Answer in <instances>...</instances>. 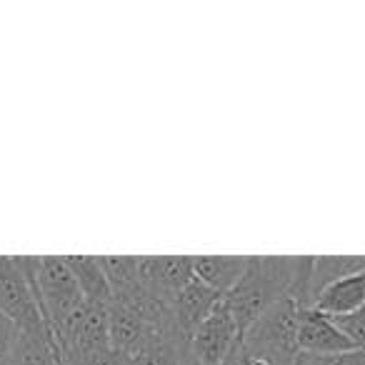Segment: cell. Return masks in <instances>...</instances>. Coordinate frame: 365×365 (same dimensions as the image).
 <instances>
[{
    "mask_svg": "<svg viewBox=\"0 0 365 365\" xmlns=\"http://www.w3.org/2000/svg\"><path fill=\"white\" fill-rule=\"evenodd\" d=\"M303 365H365V350H345L335 355H300Z\"/></svg>",
    "mask_w": 365,
    "mask_h": 365,
    "instance_id": "16",
    "label": "cell"
},
{
    "mask_svg": "<svg viewBox=\"0 0 365 365\" xmlns=\"http://www.w3.org/2000/svg\"><path fill=\"white\" fill-rule=\"evenodd\" d=\"M63 258H66L68 268L76 275L78 285L83 290V298L88 303H98V305L113 303V290L110 283H108L101 255H63Z\"/></svg>",
    "mask_w": 365,
    "mask_h": 365,
    "instance_id": "10",
    "label": "cell"
},
{
    "mask_svg": "<svg viewBox=\"0 0 365 365\" xmlns=\"http://www.w3.org/2000/svg\"><path fill=\"white\" fill-rule=\"evenodd\" d=\"M13 365H61L58 348L53 338L18 333L16 343V363Z\"/></svg>",
    "mask_w": 365,
    "mask_h": 365,
    "instance_id": "14",
    "label": "cell"
},
{
    "mask_svg": "<svg viewBox=\"0 0 365 365\" xmlns=\"http://www.w3.org/2000/svg\"><path fill=\"white\" fill-rule=\"evenodd\" d=\"M113 300L125 298L143 288L140 283V255H101Z\"/></svg>",
    "mask_w": 365,
    "mask_h": 365,
    "instance_id": "13",
    "label": "cell"
},
{
    "mask_svg": "<svg viewBox=\"0 0 365 365\" xmlns=\"http://www.w3.org/2000/svg\"><path fill=\"white\" fill-rule=\"evenodd\" d=\"M190 278H193V255H145L140 258L143 288L168 305Z\"/></svg>",
    "mask_w": 365,
    "mask_h": 365,
    "instance_id": "5",
    "label": "cell"
},
{
    "mask_svg": "<svg viewBox=\"0 0 365 365\" xmlns=\"http://www.w3.org/2000/svg\"><path fill=\"white\" fill-rule=\"evenodd\" d=\"M16 343H18V328L0 313V365L16 363Z\"/></svg>",
    "mask_w": 365,
    "mask_h": 365,
    "instance_id": "17",
    "label": "cell"
},
{
    "mask_svg": "<svg viewBox=\"0 0 365 365\" xmlns=\"http://www.w3.org/2000/svg\"><path fill=\"white\" fill-rule=\"evenodd\" d=\"M250 255H193V273L215 293L228 295L248 270Z\"/></svg>",
    "mask_w": 365,
    "mask_h": 365,
    "instance_id": "9",
    "label": "cell"
},
{
    "mask_svg": "<svg viewBox=\"0 0 365 365\" xmlns=\"http://www.w3.org/2000/svg\"><path fill=\"white\" fill-rule=\"evenodd\" d=\"M313 308H318L330 318H345V315H353L360 308H365V270L345 275V278L330 283L328 288H323L315 295Z\"/></svg>",
    "mask_w": 365,
    "mask_h": 365,
    "instance_id": "8",
    "label": "cell"
},
{
    "mask_svg": "<svg viewBox=\"0 0 365 365\" xmlns=\"http://www.w3.org/2000/svg\"><path fill=\"white\" fill-rule=\"evenodd\" d=\"M220 298H223V295L215 293L213 288H208V285L195 278V273H193V278L178 290V295L170 303V313H173V320H175L178 333L190 343L193 330L208 318L210 310L218 305Z\"/></svg>",
    "mask_w": 365,
    "mask_h": 365,
    "instance_id": "6",
    "label": "cell"
},
{
    "mask_svg": "<svg viewBox=\"0 0 365 365\" xmlns=\"http://www.w3.org/2000/svg\"><path fill=\"white\" fill-rule=\"evenodd\" d=\"M0 313L16 325L18 333L53 338L21 255H0Z\"/></svg>",
    "mask_w": 365,
    "mask_h": 365,
    "instance_id": "2",
    "label": "cell"
},
{
    "mask_svg": "<svg viewBox=\"0 0 365 365\" xmlns=\"http://www.w3.org/2000/svg\"><path fill=\"white\" fill-rule=\"evenodd\" d=\"M295 365H303V363H300V358H298V360H295Z\"/></svg>",
    "mask_w": 365,
    "mask_h": 365,
    "instance_id": "20",
    "label": "cell"
},
{
    "mask_svg": "<svg viewBox=\"0 0 365 365\" xmlns=\"http://www.w3.org/2000/svg\"><path fill=\"white\" fill-rule=\"evenodd\" d=\"M23 265L31 278L43 320L48 323V330L56 340L58 330L86 303L81 285L63 255H26Z\"/></svg>",
    "mask_w": 365,
    "mask_h": 365,
    "instance_id": "1",
    "label": "cell"
},
{
    "mask_svg": "<svg viewBox=\"0 0 365 365\" xmlns=\"http://www.w3.org/2000/svg\"><path fill=\"white\" fill-rule=\"evenodd\" d=\"M61 365H130V358L123 355L120 350H115L113 345L101 350H93L86 355H71V358H63Z\"/></svg>",
    "mask_w": 365,
    "mask_h": 365,
    "instance_id": "15",
    "label": "cell"
},
{
    "mask_svg": "<svg viewBox=\"0 0 365 365\" xmlns=\"http://www.w3.org/2000/svg\"><path fill=\"white\" fill-rule=\"evenodd\" d=\"M153 333H160V330L153 328L130 305L118 303V300L108 305V338L113 348L120 350L123 355L133 358Z\"/></svg>",
    "mask_w": 365,
    "mask_h": 365,
    "instance_id": "7",
    "label": "cell"
},
{
    "mask_svg": "<svg viewBox=\"0 0 365 365\" xmlns=\"http://www.w3.org/2000/svg\"><path fill=\"white\" fill-rule=\"evenodd\" d=\"M335 320L343 328V333L350 338V343L358 350H365V308H360L353 315H345V318H335Z\"/></svg>",
    "mask_w": 365,
    "mask_h": 365,
    "instance_id": "18",
    "label": "cell"
},
{
    "mask_svg": "<svg viewBox=\"0 0 365 365\" xmlns=\"http://www.w3.org/2000/svg\"><path fill=\"white\" fill-rule=\"evenodd\" d=\"M130 365H190L188 340L178 333H153L130 358Z\"/></svg>",
    "mask_w": 365,
    "mask_h": 365,
    "instance_id": "11",
    "label": "cell"
},
{
    "mask_svg": "<svg viewBox=\"0 0 365 365\" xmlns=\"http://www.w3.org/2000/svg\"><path fill=\"white\" fill-rule=\"evenodd\" d=\"M355 345L343 333L338 320L318 308H298V350L300 355H335L353 350Z\"/></svg>",
    "mask_w": 365,
    "mask_h": 365,
    "instance_id": "4",
    "label": "cell"
},
{
    "mask_svg": "<svg viewBox=\"0 0 365 365\" xmlns=\"http://www.w3.org/2000/svg\"><path fill=\"white\" fill-rule=\"evenodd\" d=\"M190 365H198V363H195V360H193V355H190Z\"/></svg>",
    "mask_w": 365,
    "mask_h": 365,
    "instance_id": "19",
    "label": "cell"
},
{
    "mask_svg": "<svg viewBox=\"0 0 365 365\" xmlns=\"http://www.w3.org/2000/svg\"><path fill=\"white\" fill-rule=\"evenodd\" d=\"M365 270V255H313V265H310V278H308V298L313 305L315 295L330 283Z\"/></svg>",
    "mask_w": 365,
    "mask_h": 365,
    "instance_id": "12",
    "label": "cell"
},
{
    "mask_svg": "<svg viewBox=\"0 0 365 365\" xmlns=\"http://www.w3.org/2000/svg\"><path fill=\"white\" fill-rule=\"evenodd\" d=\"M240 343V330L223 298L190 335V355L198 365H223Z\"/></svg>",
    "mask_w": 365,
    "mask_h": 365,
    "instance_id": "3",
    "label": "cell"
}]
</instances>
